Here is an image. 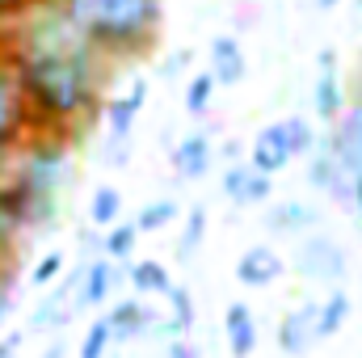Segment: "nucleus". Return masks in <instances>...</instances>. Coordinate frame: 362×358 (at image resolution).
Listing matches in <instances>:
<instances>
[{
  "label": "nucleus",
  "instance_id": "nucleus-1",
  "mask_svg": "<svg viewBox=\"0 0 362 358\" xmlns=\"http://www.w3.org/2000/svg\"><path fill=\"white\" fill-rule=\"evenodd\" d=\"M8 59L17 72L21 101L30 110V131L72 135L76 127L93 122V114L101 110L110 59L59 17L51 0L42 4L38 17L13 30Z\"/></svg>",
  "mask_w": 362,
  "mask_h": 358
},
{
  "label": "nucleus",
  "instance_id": "nucleus-2",
  "mask_svg": "<svg viewBox=\"0 0 362 358\" xmlns=\"http://www.w3.org/2000/svg\"><path fill=\"white\" fill-rule=\"evenodd\" d=\"M51 4L110 64L152 51L165 25V0H51Z\"/></svg>",
  "mask_w": 362,
  "mask_h": 358
},
{
  "label": "nucleus",
  "instance_id": "nucleus-3",
  "mask_svg": "<svg viewBox=\"0 0 362 358\" xmlns=\"http://www.w3.org/2000/svg\"><path fill=\"white\" fill-rule=\"evenodd\" d=\"M25 135H30V110H25L21 89H17V72H13V59H8V42L0 38V144L17 148Z\"/></svg>",
  "mask_w": 362,
  "mask_h": 358
},
{
  "label": "nucleus",
  "instance_id": "nucleus-4",
  "mask_svg": "<svg viewBox=\"0 0 362 358\" xmlns=\"http://www.w3.org/2000/svg\"><path fill=\"white\" fill-rule=\"evenodd\" d=\"M299 274L308 278H320V282H337L346 274V249L333 241V236H308L299 245V258H295Z\"/></svg>",
  "mask_w": 362,
  "mask_h": 358
},
{
  "label": "nucleus",
  "instance_id": "nucleus-5",
  "mask_svg": "<svg viewBox=\"0 0 362 358\" xmlns=\"http://www.w3.org/2000/svg\"><path fill=\"white\" fill-rule=\"evenodd\" d=\"M333 122H337V127H333V135H329V148H333V156H337V169L350 181L354 173H362V101L350 105V114L341 110Z\"/></svg>",
  "mask_w": 362,
  "mask_h": 358
},
{
  "label": "nucleus",
  "instance_id": "nucleus-6",
  "mask_svg": "<svg viewBox=\"0 0 362 358\" xmlns=\"http://www.w3.org/2000/svg\"><path fill=\"white\" fill-rule=\"evenodd\" d=\"M223 194L236 202V207H257L274 194V178L257 173L249 161H232L228 173H223Z\"/></svg>",
  "mask_w": 362,
  "mask_h": 358
},
{
  "label": "nucleus",
  "instance_id": "nucleus-7",
  "mask_svg": "<svg viewBox=\"0 0 362 358\" xmlns=\"http://www.w3.org/2000/svg\"><path fill=\"white\" fill-rule=\"evenodd\" d=\"M144 101H148V81H135L127 93H118V97H110V101H105L110 144H127V135H131V127H135V118H139Z\"/></svg>",
  "mask_w": 362,
  "mask_h": 358
},
{
  "label": "nucleus",
  "instance_id": "nucleus-8",
  "mask_svg": "<svg viewBox=\"0 0 362 358\" xmlns=\"http://www.w3.org/2000/svg\"><path fill=\"white\" fill-rule=\"evenodd\" d=\"M206 59H211V76H215V85L219 89H232V85H240L245 81V72H249V59H245V51H240V42L232 38V34H219V38H211V51H206Z\"/></svg>",
  "mask_w": 362,
  "mask_h": 358
},
{
  "label": "nucleus",
  "instance_id": "nucleus-9",
  "mask_svg": "<svg viewBox=\"0 0 362 358\" xmlns=\"http://www.w3.org/2000/svg\"><path fill=\"white\" fill-rule=\"evenodd\" d=\"M295 156H291V144H286V135H282V122H270L266 131H257V139H253V148H249V165L257 169V173H282L286 165H291Z\"/></svg>",
  "mask_w": 362,
  "mask_h": 358
},
{
  "label": "nucleus",
  "instance_id": "nucleus-10",
  "mask_svg": "<svg viewBox=\"0 0 362 358\" xmlns=\"http://www.w3.org/2000/svg\"><path fill=\"white\" fill-rule=\"evenodd\" d=\"M169 161H173L177 178L198 181L206 169H211V161H215V144H211V135H206V131H189L177 148H173V156H169Z\"/></svg>",
  "mask_w": 362,
  "mask_h": 358
},
{
  "label": "nucleus",
  "instance_id": "nucleus-11",
  "mask_svg": "<svg viewBox=\"0 0 362 358\" xmlns=\"http://www.w3.org/2000/svg\"><path fill=\"white\" fill-rule=\"evenodd\" d=\"M312 342H316V304H299L278 325V350L282 354H303Z\"/></svg>",
  "mask_w": 362,
  "mask_h": 358
},
{
  "label": "nucleus",
  "instance_id": "nucleus-12",
  "mask_svg": "<svg viewBox=\"0 0 362 358\" xmlns=\"http://www.w3.org/2000/svg\"><path fill=\"white\" fill-rule=\"evenodd\" d=\"M282 258L274 253L270 245H253V249H245L240 253V262H236V278L245 282V287H270L282 278Z\"/></svg>",
  "mask_w": 362,
  "mask_h": 358
},
{
  "label": "nucleus",
  "instance_id": "nucleus-13",
  "mask_svg": "<svg viewBox=\"0 0 362 358\" xmlns=\"http://www.w3.org/2000/svg\"><path fill=\"white\" fill-rule=\"evenodd\" d=\"M114 282H118V270L110 258H97L89 266L81 270V282H76V308H97V304H105V295L114 291Z\"/></svg>",
  "mask_w": 362,
  "mask_h": 358
},
{
  "label": "nucleus",
  "instance_id": "nucleus-14",
  "mask_svg": "<svg viewBox=\"0 0 362 358\" xmlns=\"http://www.w3.org/2000/svg\"><path fill=\"white\" fill-rule=\"evenodd\" d=\"M223 329H228V350H232V358H249L257 350V321H253L249 304H228Z\"/></svg>",
  "mask_w": 362,
  "mask_h": 358
},
{
  "label": "nucleus",
  "instance_id": "nucleus-15",
  "mask_svg": "<svg viewBox=\"0 0 362 358\" xmlns=\"http://www.w3.org/2000/svg\"><path fill=\"white\" fill-rule=\"evenodd\" d=\"M105 325H110V337L114 342H131V337H139L152 325V312L139 299H122V304H114L105 312Z\"/></svg>",
  "mask_w": 362,
  "mask_h": 358
},
{
  "label": "nucleus",
  "instance_id": "nucleus-16",
  "mask_svg": "<svg viewBox=\"0 0 362 358\" xmlns=\"http://www.w3.org/2000/svg\"><path fill=\"white\" fill-rule=\"evenodd\" d=\"M312 101H316V118H325V122H333L346 110V89H341L337 68H320V76L312 85Z\"/></svg>",
  "mask_w": 362,
  "mask_h": 358
},
{
  "label": "nucleus",
  "instance_id": "nucleus-17",
  "mask_svg": "<svg viewBox=\"0 0 362 358\" xmlns=\"http://www.w3.org/2000/svg\"><path fill=\"white\" fill-rule=\"evenodd\" d=\"M346 316H350V295L337 287L325 304H316V342H325V337H333L341 325H346Z\"/></svg>",
  "mask_w": 362,
  "mask_h": 358
},
{
  "label": "nucleus",
  "instance_id": "nucleus-18",
  "mask_svg": "<svg viewBox=\"0 0 362 358\" xmlns=\"http://www.w3.org/2000/svg\"><path fill=\"white\" fill-rule=\"evenodd\" d=\"M127 278H131V287H135L139 295H165V291L173 287L169 270L160 266V262H135V266L127 270Z\"/></svg>",
  "mask_w": 362,
  "mask_h": 358
},
{
  "label": "nucleus",
  "instance_id": "nucleus-19",
  "mask_svg": "<svg viewBox=\"0 0 362 358\" xmlns=\"http://www.w3.org/2000/svg\"><path fill=\"white\" fill-rule=\"evenodd\" d=\"M270 228H278V232H308V228H316V211L308 202H282V207L270 211Z\"/></svg>",
  "mask_w": 362,
  "mask_h": 358
},
{
  "label": "nucleus",
  "instance_id": "nucleus-20",
  "mask_svg": "<svg viewBox=\"0 0 362 358\" xmlns=\"http://www.w3.org/2000/svg\"><path fill=\"white\" fill-rule=\"evenodd\" d=\"M202 241H206V207L198 202V207L185 211V228H181V241H177V258L181 262H189V258L202 249Z\"/></svg>",
  "mask_w": 362,
  "mask_h": 358
},
{
  "label": "nucleus",
  "instance_id": "nucleus-21",
  "mask_svg": "<svg viewBox=\"0 0 362 358\" xmlns=\"http://www.w3.org/2000/svg\"><path fill=\"white\" fill-rule=\"evenodd\" d=\"M135 241H139V228L135 224H110V232H105V241H101V249H105V258L110 262H127L131 253H135Z\"/></svg>",
  "mask_w": 362,
  "mask_h": 358
},
{
  "label": "nucleus",
  "instance_id": "nucleus-22",
  "mask_svg": "<svg viewBox=\"0 0 362 358\" xmlns=\"http://www.w3.org/2000/svg\"><path fill=\"white\" fill-rule=\"evenodd\" d=\"M215 76L211 72H198V76H189V85H185V114H194V118H202L206 110H211V101H215Z\"/></svg>",
  "mask_w": 362,
  "mask_h": 358
},
{
  "label": "nucleus",
  "instance_id": "nucleus-23",
  "mask_svg": "<svg viewBox=\"0 0 362 358\" xmlns=\"http://www.w3.org/2000/svg\"><path fill=\"white\" fill-rule=\"evenodd\" d=\"M118 211H122V194L114 185H97L93 190V202H89V219L97 228H110L118 219Z\"/></svg>",
  "mask_w": 362,
  "mask_h": 358
},
{
  "label": "nucleus",
  "instance_id": "nucleus-24",
  "mask_svg": "<svg viewBox=\"0 0 362 358\" xmlns=\"http://www.w3.org/2000/svg\"><path fill=\"white\" fill-rule=\"evenodd\" d=\"M282 135H286V144H291V156H308L312 148H316V131H312V122L308 118H282Z\"/></svg>",
  "mask_w": 362,
  "mask_h": 358
},
{
  "label": "nucleus",
  "instance_id": "nucleus-25",
  "mask_svg": "<svg viewBox=\"0 0 362 358\" xmlns=\"http://www.w3.org/2000/svg\"><path fill=\"white\" fill-rule=\"evenodd\" d=\"M173 219H177V202H173V198H156V202H148V207L139 211L135 228H139V232H160V228L173 224Z\"/></svg>",
  "mask_w": 362,
  "mask_h": 358
},
{
  "label": "nucleus",
  "instance_id": "nucleus-26",
  "mask_svg": "<svg viewBox=\"0 0 362 358\" xmlns=\"http://www.w3.org/2000/svg\"><path fill=\"white\" fill-rule=\"evenodd\" d=\"M165 295H169V308H173V325H177V333H189V329H194V295H189L185 287H169Z\"/></svg>",
  "mask_w": 362,
  "mask_h": 358
},
{
  "label": "nucleus",
  "instance_id": "nucleus-27",
  "mask_svg": "<svg viewBox=\"0 0 362 358\" xmlns=\"http://www.w3.org/2000/svg\"><path fill=\"white\" fill-rule=\"evenodd\" d=\"M110 325H105V316L101 321H93L89 325V333H85V342H81V358H101L105 350H110Z\"/></svg>",
  "mask_w": 362,
  "mask_h": 358
},
{
  "label": "nucleus",
  "instance_id": "nucleus-28",
  "mask_svg": "<svg viewBox=\"0 0 362 358\" xmlns=\"http://www.w3.org/2000/svg\"><path fill=\"white\" fill-rule=\"evenodd\" d=\"M47 0H0V25H17L21 17H30L34 8H42Z\"/></svg>",
  "mask_w": 362,
  "mask_h": 358
},
{
  "label": "nucleus",
  "instance_id": "nucleus-29",
  "mask_svg": "<svg viewBox=\"0 0 362 358\" xmlns=\"http://www.w3.org/2000/svg\"><path fill=\"white\" fill-rule=\"evenodd\" d=\"M59 270H64V253H59V249H51V253L34 266L30 282H34V287H47V282H55V278H59Z\"/></svg>",
  "mask_w": 362,
  "mask_h": 358
},
{
  "label": "nucleus",
  "instance_id": "nucleus-30",
  "mask_svg": "<svg viewBox=\"0 0 362 358\" xmlns=\"http://www.w3.org/2000/svg\"><path fill=\"white\" fill-rule=\"evenodd\" d=\"M13 312V278L0 270V325H4V316Z\"/></svg>",
  "mask_w": 362,
  "mask_h": 358
},
{
  "label": "nucleus",
  "instance_id": "nucleus-31",
  "mask_svg": "<svg viewBox=\"0 0 362 358\" xmlns=\"http://www.w3.org/2000/svg\"><path fill=\"white\" fill-rule=\"evenodd\" d=\"M169 358H198V350L185 342V333H177V337H169Z\"/></svg>",
  "mask_w": 362,
  "mask_h": 358
},
{
  "label": "nucleus",
  "instance_id": "nucleus-32",
  "mask_svg": "<svg viewBox=\"0 0 362 358\" xmlns=\"http://www.w3.org/2000/svg\"><path fill=\"white\" fill-rule=\"evenodd\" d=\"M8 253H13V228L0 219V270H4V262H8Z\"/></svg>",
  "mask_w": 362,
  "mask_h": 358
},
{
  "label": "nucleus",
  "instance_id": "nucleus-33",
  "mask_svg": "<svg viewBox=\"0 0 362 358\" xmlns=\"http://www.w3.org/2000/svg\"><path fill=\"white\" fill-rule=\"evenodd\" d=\"M346 207H354V211L362 215V173L350 178V198H346Z\"/></svg>",
  "mask_w": 362,
  "mask_h": 358
},
{
  "label": "nucleus",
  "instance_id": "nucleus-34",
  "mask_svg": "<svg viewBox=\"0 0 362 358\" xmlns=\"http://www.w3.org/2000/svg\"><path fill=\"white\" fill-rule=\"evenodd\" d=\"M181 68H189V51H177V55H173L160 72H165V76H173V72H181Z\"/></svg>",
  "mask_w": 362,
  "mask_h": 358
},
{
  "label": "nucleus",
  "instance_id": "nucleus-35",
  "mask_svg": "<svg viewBox=\"0 0 362 358\" xmlns=\"http://www.w3.org/2000/svg\"><path fill=\"white\" fill-rule=\"evenodd\" d=\"M17 346H21V337H17V333L0 337V358H13V354H17Z\"/></svg>",
  "mask_w": 362,
  "mask_h": 358
},
{
  "label": "nucleus",
  "instance_id": "nucleus-36",
  "mask_svg": "<svg viewBox=\"0 0 362 358\" xmlns=\"http://www.w3.org/2000/svg\"><path fill=\"white\" fill-rule=\"evenodd\" d=\"M8 165H13V148L0 144V181H4V173H8Z\"/></svg>",
  "mask_w": 362,
  "mask_h": 358
},
{
  "label": "nucleus",
  "instance_id": "nucleus-37",
  "mask_svg": "<svg viewBox=\"0 0 362 358\" xmlns=\"http://www.w3.org/2000/svg\"><path fill=\"white\" fill-rule=\"evenodd\" d=\"M42 358H68V342H51V346H47V354Z\"/></svg>",
  "mask_w": 362,
  "mask_h": 358
},
{
  "label": "nucleus",
  "instance_id": "nucleus-38",
  "mask_svg": "<svg viewBox=\"0 0 362 358\" xmlns=\"http://www.w3.org/2000/svg\"><path fill=\"white\" fill-rule=\"evenodd\" d=\"M223 156H228V161H236V156H240V144H236V139H232V144H223Z\"/></svg>",
  "mask_w": 362,
  "mask_h": 358
},
{
  "label": "nucleus",
  "instance_id": "nucleus-39",
  "mask_svg": "<svg viewBox=\"0 0 362 358\" xmlns=\"http://www.w3.org/2000/svg\"><path fill=\"white\" fill-rule=\"evenodd\" d=\"M337 4H341V0H316V8H325V13H329V8H337Z\"/></svg>",
  "mask_w": 362,
  "mask_h": 358
}]
</instances>
